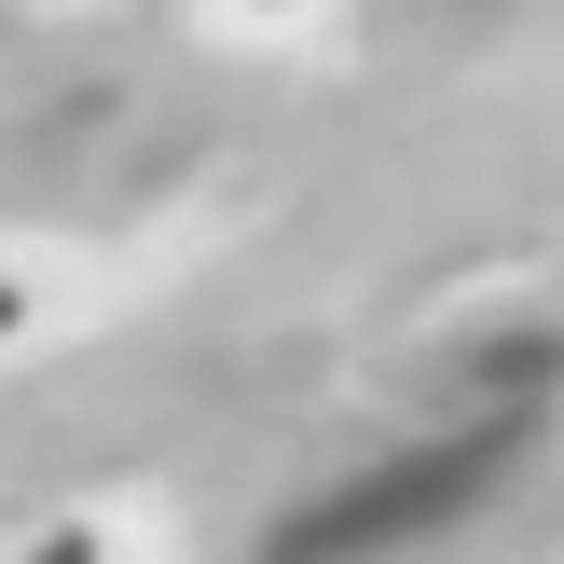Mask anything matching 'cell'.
Returning a JSON list of instances; mask_svg holds the SVG:
<instances>
[{"mask_svg": "<svg viewBox=\"0 0 564 564\" xmlns=\"http://www.w3.org/2000/svg\"><path fill=\"white\" fill-rule=\"evenodd\" d=\"M330 0H207V28L220 42H290V28H317Z\"/></svg>", "mask_w": 564, "mask_h": 564, "instance_id": "obj_3", "label": "cell"}, {"mask_svg": "<svg viewBox=\"0 0 564 564\" xmlns=\"http://www.w3.org/2000/svg\"><path fill=\"white\" fill-rule=\"evenodd\" d=\"M0 564H180V510L165 496H69V510H42Z\"/></svg>", "mask_w": 564, "mask_h": 564, "instance_id": "obj_1", "label": "cell"}, {"mask_svg": "<svg viewBox=\"0 0 564 564\" xmlns=\"http://www.w3.org/2000/svg\"><path fill=\"white\" fill-rule=\"evenodd\" d=\"M55 14H97V0H55Z\"/></svg>", "mask_w": 564, "mask_h": 564, "instance_id": "obj_4", "label": "cell"}, {"mask_svg": "<svg viewBox=\"0 0 564 564\" xmlns=\"http://www.w3.org/2000/svg\"><path fill=\"white\" fill-rule=\"evenodd\" d=\"M69 317H83V275L55 262V248H0V372H14V358H42Z\"/></svg>", "mask_w": 564, "mask_h": 564, "instance_id": "obj_2", "label": "cell"}]
</instances>
